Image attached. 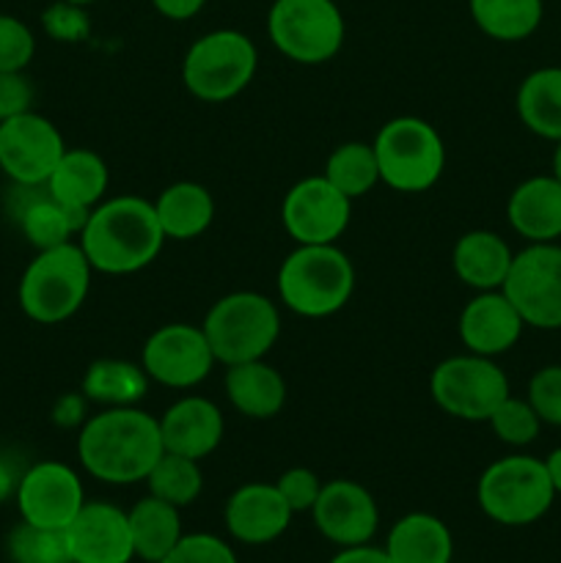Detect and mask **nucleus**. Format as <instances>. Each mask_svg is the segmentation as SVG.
<instances>
[{
  "label": "nucleus",
  "instance_id": "f257e3e1",
  "mask_svg": "<svg viewBox=\"0 0 561 563\" xmlns=\"http://www.w3.org/2000/svg\"><path fill=\"white\" fill-rule=\"evenodd\" d=\"M163 454L160 421L141 407L99 410L77 432V460L82 471L113 487L146 482Z\"/></svg>",
  "mask_w": 561,
  "mask_h": 563
},
{
  "label": "nucleus",
  "instance_id": "f03ea898",
  "mask_svg": "<svg viewBox=\"0 0 561 563\" xmlns=\"http://www.w3.org/2000/svg\"><path fill=\"white\" fill-rule=\"evenodd\" d=\"M165 242L154 203L143 196L105 198L77 236L91 269L102 275L141 273L160 256Z\"/></svg>",
  "mask_w": 561,
  "mask_h": 563
},
{
  "label": "nucleus",
  "instance_id": "7ed1b4c3",
  "mask_svg": "<svg viewBox=\"0 0 561 563\" xmlns=\"http://www.w3.org/2000/svg\"><path fill=\"white\" fill-rule=\"evenodd\" d=\"M355 295V267L339 245H297L278 267V300L302 319H328Z\"/></svg>",
  "mask_w": 561,
  "mask_h": 563
},
{
  "label": "nucleus",
  "instance_id": "20e7f679",
  "mask_svg": "<svg viewBox=\"0 0 561 563\" xmlns=\"http://www.w3.org/2000/svg\"><path fill=\"white\" fill-rule=\"evenodd\" d=\"M91 278L94 269L77 242L36 251L16 284V302L31 322L61 324L86 306Z\"/></svg>",
  "mask_w": 561,
  "mask_h": 563
},
{
  "label": "nucleus",
  "instance_id": "39448f33",
  "mask_svg": "<svg viewBox=\"0 0 561 563\" xmlns=\"http://www.w3.org/2000/svg\"><path fill=\"white\" fill-rule=\"evenodd\" d=\"M380 168V185L396 192H427L446 170V146L440 132L418 115L385 121L372 141Z\"/></svg>",
  "mask_w": 561,
  "mask_h": 563
},
{
  "label": "nucleus",
  "instance_id": "423d86ee",
  "mask_svg": "<svg viewBox=\"0 0 561 563\" xmlns=\"http://www.w3.org/2000/svg\"><path fill=\"white\" fill-rule=\"evenodd\" d=\"M476 500L484 517L506 528L534 526L556 500L544 460L509 454L484 467L476 484Z\"/></svg>",
  "mask_w": 561,
  "mask_h": 563
},
{
  "label": "nucleus",
  "instance_id": "0eeeda50",
  "mask_svg": "<svg viewBox=\"0 0 561 563\" xmlns=\"http://www.w3.org/2000/svg\"><path fill=\"white\" fill-rule=\"evenodd\" d=\"M215 361L223 366L262 361L280 335V313L258 291H231L220 297L201 322Z\"/></svg>",
  "mask_w": 561,
  "mask_h": 563
},
{
  "label": "nucleus",
  "instance_id": "6e6552de",
  "mask_svg": "<svg viewBox=\"0 0 561 563\" xmlns=\"http://www.w3.org/2000/svg\"><path fill=\"white\" fill-rule=\"evenodd\" d=\"M258 53L251 36L234 27H218L187 47L182 60V82L196 99L209 104L240 97L253 82Z\"/></svg>",
  "mask_w": 561,
  "mask_h": 563
},
{
  "label": "nucleus",
  "instance_id": "1a4fd4ad",
  "mask_svg": "<svg viewBox=\"0 0 561 563\" xmlns=\"http://www.w3.org/2000/svg\"><path fill=\"white\" fill-rule=\"evenodd\" d=\"M267 36L284 58L319 66L341 53L346 22L336 0H273L267 11Z\"/></svg>",
  "mask_w": 561,
  "mask_h": 563
},
{
  "label": "nucleus",
  "instance_id": "9d476101",
  "mask_svg": "<svg viewBox=\"0 0 561 563\" xmlns=\"http://www.w3.org/2000/svg\"><path fill=\"white\" fill-rule=\"evenodd\" d=\"M429 394L446 416L468 423H487L495 407L512 390L509 377L495 363V357L462 352V355L446 357L432 368Z\"/></svg>",
  "mask_w": 561,
  "mask_h": 563
},
{
  "label": "nucleus",
  "instance_id": "9b49d317",
  "mask_svg": "<svg viewBox=\"0 0 561 563\" xmlns=\"http://www.w3.org/2000/svg\"><path fill=\"white\" fill-rule=\"evenodd\" d=\"M526 328L561 330V245L534 242L512 258L501 286Z\"/></svg>",
  "mask_w": 561,
  "mask_h": 563
},
{
  "label": "nucleus",
  "instance_id": "f8f14e48",
  "mask_svg": "<svg viewBox=\"0 0 561 563\" xmlns=\"http://www.w3.org/2000/svg\"><path fill=\"white\" fill-rule=\"evenodd\" d=\"M352 218V201L322 174L295 181L280 201V225L295 245H339Z\"/></svg>",
  "mask_w": 561,
  "mask_h": 563
},
{
  "label": "nucleus",
  "instance_id": "ddd939ff",
  "mask_svg": "<svg viewBox=\"0 0 561 563\" xmlns=\"http://www.w3.org/2000/svg\"><path fill=\"white\" fill-rule=\"evenodd\" d=\"M66 148L58 126L36 110L0 121V174L11 185H47Z\"/></svg>",
  "mask_w": 561,
  "mask_h": 563
},
{
  "label": "nucleus",
  "instance_id": "4468645a",
  "mask_svg": "<svg viewBox=\"0 0 561 563\" xmlns=\"http://www.w3.org/2000/svg\"><path fill=\"white\" fill-rule=\"evenodd\" d=\"M215 355L201 328L170 322L154 330L141 352V366L148 379L170 390H190L212 374Z\"/></svg>",
  "mask_w": 561,
  "mask_h": 563
},
{
  "label": "nucleus",
  "instance_id": "2eb2a0df",
  "mask_svg": "<svg viewBox=\"0 0 561 563\" xmlns=\"http://www.w3.org/2000/svg\"><path fill=\"white\" fill-rule=\"evenodd\" d=\"M14 500L25 522L66 531L86 504V489L75 467L58 460H42L22 471Z\"/></svg>",
  "mask_w": 561,
  "mask_h": 563
},
{
  "label": "nucleus",
  "instance_id": "dca6fc26",
  "mask_svg": "<svg viewBox=\"0 0 561 563\" xmlns=\"http://www.w3.org/2000/svg\"><path fill=\"white\" fill-rule=\"evenodd\" d=\"M317 531L336 548L369 544L380 528V509L374 495L352 478H333L322 484L311 509Z\"/></svg>",
  "mask_w": 561,
  "mask_h": 563
},
{
  "label": "nucleus",
  "instance_id": "f3484780",
  "mask_svg": "<svg viewBox=\"0 0 561 563\" xmlns=\"http://www.w3.org/2000/svg\"><path fill=\"white\" fill-rule=\"evenodd\" d=\"M64 533L72 563L135 561L127 511L108 500H86Z\"/></svg>",
  "mask_w": 561,
  "mask_h": 563
},
{
  "label": "nucleus",
  "instance_id": "a211bd4d",
  "mask_svg": "<svg viewBox=\"0 0 561 563\" xmlns=\"http://www.w3.org/2000/svg\"><path fill=\"white\" fill-rule=\"evenodd\" d=\"M6 207L28 245L36 251L77 242L88 214H91L64 207L58 198H53L47 185H11Z\"/></svg>",
  "mask_w": 561,
  "mask_h": 563
},
{
  "label": "nucleus",
  "instance_id": "6ab92c4d",
  "mask_svg": "<svg viewBox=\"0 0 561 563\" xmlns=\"http://www.w3.org/2000/svg\"><path fill=\"white\" fill-rule=\"evenodd\" d=\"M292 517H295V511L289 509L278 487L264 482L237 487L223 509L229 537L240 544H251V548L270 544L284 537L286 528L292 526Z\"/></svg>",
  "mask_w": 561,
  "mask_h": 563
},
{
  "label": "nucleus",
  "instance_id": "aec40b11",
  "mask_svg": "<svg viewBox=\"0 0 561 563\" xmlns=\"http://www.w3.org/2000/svg\"><path fill=\"white\" fill-rule=\"evenodd\" d=\"M460 341L465 352L482 357L506 355L520 341L526 322L501 289L476 291L460 313Z\"/></svg>",
  "mask_w": 561,
  "mask_h": 563
},
{
  "label": "nucleus",
  "instance_id": "412c9836",
  "mask_svg": "<svg viewBox=\"0 0 561 563\" xmlns=\"http://www.w3.org/2000/svg\"><path fill=\"white\" fill-rule=\"evenodd\" d=\"M157 421L163 449L170 454L201 462L212 456L223 443V412L215 401L204 399V396H182Z\"/></svg>",
  "mask_w": 561,
  "mask_h": 563
},
{
  "label": "nucleus",
  "instance_id": "4be33fe9",
  "mask_svg": "<svg viewBox=\"0 0 561 563\" xmlns=\"http://www.w3.org/2000/svg\"><path fill=\"white\" fill-rule=\"evenodd\" d=\"M512 231L528 245L559 242L561 236V181L553 174H539L520 181L506 201Z\"/></svg>",
  "mask_w": 561,
  "mask_h": 563
},
{
  "label": "nucleus",
  "instance_id": "5701e85b",
  "mask_svg": "<svg viewBox=\"0 0 561 563\" xmlns=\"http://www.w3.org/2000/svg\"><path fill=\"white\" fill-rule=\"evenodd\" d=\"M223 390L231 407L242 418L251 421H270L278 416L286 405V379L284 374L267 361H248L237 366H226Z\"/></svg>",
  "mask_w": 561,
  "mask_h": 563
},
{
  "label": "nucleus",
  "instance_id": "b1692460",
  "mask_svg": "<svg viewBox=\"0 0 561 563\" xmlns=\"http://www.w3.org/2000/svg\"><path fill=\"white\" fill-rule=\"evenodd\" d=\"M108 187L110 168L102 154L94 148H66L47 179V190L53 192V198L86 214L108 198Z\"/></svg>",
  "mask_w": 561,
  "mask_h": 563
},
{
  "label": "nucleus",
  "instance_id": "393cba45",
  "mask_svg": "<svg viewBox=\"0 0 561 563\" xmlns=\"http://www.w3.org/2000/svg\"><path fill=\"white\" fill-rule=\"evenodd\" d=\"M512 258L515 253L504 236L487 229H476L457 240L454 251H451V267L468 289L493 291L504 286Z\"/></svg>",
  "mask_w": 561,
  "mask_h": 563
},
{
  "label": "nucleus",
  "instance_id": "a878e982",
  "mask_svg": "<svg viewBox=\"0 0 561 563\" xmlns=\"http://www.w3.org/2000/svg\"><path fill=\"white\" fill-rule=\"evenodd\" d=\"M152 203L165 240H198L215 223V198L198 181H174Z\"/></svg>",
  "mask_w": 561,
  "mask_h": 563
},
{
  "label": "nucleus",
  "instance_id": "bb28decb",
  "mask_svg": "<svg viewBox=\"0 0 561 563\" xmlns=\"http://www.w3.org/2000/svg\"><path fill=\"white\" fill-rule=\"evenodd\" d=\"M385 553L394 563H451L454 537L440 517L410 511L394 522L385 539Z\"/></svg>",
  "mask_w": 561,
  "mask_h": 563
},
{
  "label": "nucleus",
  "instance_id": "cd10ccee",
  "mask_svg": "<svg viewBox=\"0 0 561 563\" xmlns=\"http://www.w3.org/2000/svg\"><path fill=\"white\" fill-rule=\"evenodd\" d=\"M148 374L141 363L121 357H99L82 374L80 390L91 405L102 407H138L148 394Z\"/></svg>",
  "mask_w": 561,
  "mask_h": 563
},
{
  "label": "nucleus",
  "instance_id": "c85d7f7f",
  "mask_svg": "<svg viewBox=\"0 0 561 563\" xmlns=\"http://www.w3.org/2000/svg\"><path fill=\"white\" fill-rule=\"evenodd\" d=\"M515 108L528 132L561 141V66H542L522 77Z\"/></svg>",
  "mask_w": 561,
  "mask_h": 563
},
{
  "label": "nucleus",
  "instance_id": "c756f323",
  "mask_svg": "<svg viewBox=\"0 0 561 563\" xmlns=\"http://www.w3.org/2000/svg\"><path fill=\"white\" fill-rule=\"evenodd\" d=\"M132 533V548H135V559L146 563H160L170 550L176 548L185 531H182L179 509L165 500L146 495L138 500L130 511H127Z\"/></svg>",
  "mask_w": 561,
  "mask_h": 563
},
{
  "label": "nucleus",
  "instance_id": "7c9ffc66",
  "mask_svg": "<svg viewBox=\"0 0 561 563\" xmlns=\"http://www.w3.org/2000/svg\"><path fill=\"white\" fill-rule=\"evenodd\" d=\"M471 20L495 42H526L539 31L544 16L542 0H468Z\"/></svg>",
  "mask_w": 561,
  "mask_h": 563
},
{
  "label": "nucleus",
  "instance_id": "2f4dec72",
  "mask_svg": "<svg viewBox=\"0 0 561 563\" xmlns=\"http://www.w3.org/2000/svg\"><path fill=\"white\" fill-rule=\"evenodd\" d=\"M322 176L350 201L372 192L380 185V168L372 143L346 141L336 146L324 163Z\"/></svg>",
  "mask_w": 561,
  "mask_h": 563
},
{
  "label": "nucleus",
  "instance_id": "473e14b6",
  "mask_svg": "<svg viewBox=\"0 0 561 563\" xmlns=\"http://www.w3.org/2000/svg\"><path fill=\"white\" fill-rule=\"evenodd\" d=\"M146 487L148 495H154V498L165 500L176 509H185V506L196 504L204 493L201 465L196 460L165 451L146 476Z\"/></svg>",
  "mask_w": 561,
  "mask_h": 563
},
{
  "label": "nucleus",
  "instance_id": "72a5a7b5",
  "mask_svg": "<svg viewBox=\"0 0 561 563\" xmlns=\"http://www.w3.org/2000/svg\"><path fill=\"white\" fill-rule=\"evenodd\" d=\"M6 555L11 563H72L64 531L33 526L25 520H20L9 531Z\"/></svg>",
  "mask_w": 561,
  "mask_h": 563
},
{
  "label": "nucleus",
  "instance_id": "f704fd0d",
  "mask_svg": "<svg viewBox=\"0 0 561 563\" xmlns=\"http://www.w3.org/2000/svg\"><path fill=\"white\" fill-rule=\"evenodd\" d=\"M490 429H493L495 438L504 445L512 449H526L542 432V418L537 416V410L531 407L528 399H517V396H506L498 407L493 410V416L487 418Z\"/></svg>",
  "mask_w": 561,
  "mask_h": 563
},
{
  "label": "nucleus",
  "instance_id": "c9c22d12",
  "mask_svg": "<svg viewBox=\"0 0 561 563\" xmlns=\"http://www.w3.org/2000/svg\"><path fill=\"white\" fill-rule=\"evenodd\" d=\"M36 55V36L20 16L0 14V71H25Z\"/></svg>",
  "mask_w": 561,
  "mask_h": 563
},
{
  "label": "nucleus",
  "instance_id": "e433bc0d",
  "mask_svg": "<svg viewBox=\"0 0 561 563\" xmlns=\"http://www.w3.org/2000/svg\"><path fill=\"white\" fill-rule=\"evenodd\" d=\"M160 563H240L234 548L215 533H185Z\"/></svg>",
  "mask_w": 561,
  "mask_h": 563
},
{
  "label": "nucleus",
  "instance_id": "4c0bfd02",
  "mask_svg": "<svg viewBox=\"0 0 561 563\" xmlns=\"http://www.w3.org/2000/svg\"><path fill=\"white\" fill-rule=\"evenodd\" d=\"M42 27L53 42L77 44V42H86L88 33H91V20H88L86 5L55 0L53 5L44 9Z\"/></svg>",
  "mask_w": 561,
  "mask_h": 563
},
{
  "label": "nucleus",
  "instance_id": "58836bf2",
  "mask_svg": "<svg viewBox=\"0 0 561 563\" xmlns=\"http://www.w3.org/2000/svg\"><path fill=\"white\" fill-rule=\"evenodd\" d=\"M526 399L542 418L548 427L561 429V366H542L531 379H528V394Z\"/></svg>",
  "mask_w": 561,
  "mask_h": 563
},
{
  "label": "nucleus",
  "instance_id": "ea45409f",
  "mask_svg": "<svg viewBox=\"0 0 561 563\" xmlns=\"http://www.w3.org/2000/svg\"><path fill=\"white\" fill-rule=\"evenodd\" d=\"M322 484L324 482L311 467H289V471L280 473L275 487H278V493L284 495V500L295 515H300V511L311 515L314 504H317L319 493H322Z\"/></svg>",
  "mask_w": 561,
  "mask_h": 563
},
{
  "label": "nucleus",
  "instance_id": "a19ab883",
  "mask_svg": "<svg viewBox=\"0 0 561 563\" xmlns=\"http://www.w3.org/2000/svg\"><path fill=\"white\" fill-rule=\"evenodd\" d=\"M33 110V86L25 71H0V121Z\"/></svg>",
  "mask_w": 561,
  "mask_h": 563
},
{
  "label": "nucleus",
  "instance_id": "79ce46f5",
  "mask_svg": "<svg viewBox=\"0 0 561 563\" xmlns=\"http://www.w3.org/2000/svg\"><path fill=\"white\" fill-rule=\"evenodd\" d=\"M88 407H91V401L86 399L82 390H69V394L55 399L53 410H50V421L58 429H77L80 432L82 423L91 418L88 416Z\"/></svg>",
  "mask_w": 561,
  "mask_h": 563
},
{
  "label": "nucleus",
  "instance_id": "37998d69",
  "mask_svg": "<svg viewBox=\"0 0 561 563\" xmlns=\"http://www.w3.org/2000/svg\"><path fill=\"white\" fill-rule=\"evenodd\" d=\"M152 5L157 9V14L165 16V20L185 22L193 20V16L207 5V0H152Z\"/></svg>",
  "mask_w": 561,
  "mask_h": 563
},
{
  "label": "nucleus",
  "instance_id": "c03bdc74",
  "mask_svg": "<svg viewBox=\"0 0 561 563\" xmlns=\"http://www.w3.org/2000/svg\"><path fill=\"white\" fill-rule=\"evenodd\" d=\"M330 563H394L385 553V548H372L369 544H358V548H341L339 553L330 559Z\"/></svg>",
  "mask_w": 561,
  "mask_h": 563
},
{
  "label": "nucleus",
  "instance_id": "a18cd8bd",
  "mask_svg": "<svg viewBox=\"0 0 561 563\" xmlns=\"http://www.w3.org/2000/svg\"><path fill=\"white\" fill-rule=\"evenodd\" d=\"M20 476H22V473H16L14 465H11L6 456H0V504H6L9 498H14L16 484H20Z\"/></svg>",
  "mask_w": 561,
  "mask_h": 563
},
{
  "label": "nucleus",
  "instance_id": "49530a36",
  "mask_svg": "<svg viewBox=\"0 0 561 563\" xmlns=\"http://www.w3.org/2000/svg\"><path fill=\"white\" fill-rule=\"evenodd\" d=\"M544 467H548V476L550 482H553L556 495H561V445L544 456Z\"/></svg>",
  "mask_w": 561,
  "mask_h": 563
},
{
  "label": "nucleus",
  "instance_id": "de8ad7c7",
  "mask_svg": "<svg viewBox=\"0 0 561 563\" xmlns=\"http://www.w3.org/2000/svg\"><path fill=\"white\" fill-rule=\"evenodd\" d=\"M550 174L561 181V141H556V152H553V170Z\"/></svg>",
  "mask_w": 561,
  "mask_h": 563
},
{
  "label": "nucleus",
  "instance_id": "09e8293b",
  "mask_svg": "<svg viewBox=\"0 0 561 563\" xmlns=\"http://www.w3.org/2000/svg\"><path fill=\"white\" fill-rule=\"evenodd\" d=\"M66 3H77V5H91V3H97V0H66Z\"/></svg>",
  "mask_w": 561,
  "mask_h": 563
},
{
  "label": "nucleus",
  "instance_id": "8fccbe9b",
  "mask_svg": "<svg viewBox=\"0 0 561 563\" xmlns=\"http://www.w3.org/2000/svg\"><path fill=\"white\" fill-rule=\"evenodd\" d=\"M0 176H3V174H0Z\"/></svg>",
  "mask_w": 561,
  "mask_h": 563
}]
</instances>
